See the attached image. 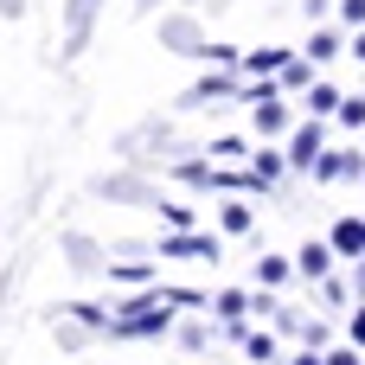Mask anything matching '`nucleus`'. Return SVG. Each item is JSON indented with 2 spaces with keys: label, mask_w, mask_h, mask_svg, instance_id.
I'll use <instances>...</instances> for the list:
<instances>
[{
  "label": "nucleus",
  "mask_w": 365,
  "mask_h": 365,
  "mask_svg": "<svg viewBox=\"0 0 365 365\" xmlns=\"http://www.w3.org/2000/svg\"><path fill=\"white\" fill-rule=\"evenodd\" d=\"M218 96H244V83H237L231 71H218V77H205V83L186 90V103H218Z\"/></svg>",
  "instance_id": "10"
},
{
  "label": "nucleus",
  "mask_w": 365,
  "mask_h": 365,
  "mask_svg": "<svg viewBox=\"0 0 365 365\" xmlns=\"http://www.w3.org/2000/svg\"><path fill=\"white\" fill-rule=\"evenodd\" d=\"M302 51H308L314 64H327V58H340V32H334V26H314V38H308Z\"/></svg>",
  "instance_id": "15"
},
{
  "label": "nucleus",
  "mask_w": 365,
  "mask_h": 365,
  "mask_svg": "<svg viewBox=\"0 0 365 365\" xmlns=\"http://www.w3.org/2000/svg\"><path fill=\"white\" fill-rule=\"evenodd\" d=\"M327 244H334V257H365V218H340Z\"/></svg>",
  "instance_id": "8"
},
{
  "label": "nucleus",
  "mask_w": 365,
  "mask_h": 365,
  "mask_svg": "<svg viewBox=\"0 0 365 365\" xmlns=\"http://www.w3.org/2000/svg\"><path fill=\"white\" fill-rule=\"evenodd\" d=\"M327 365H365V353H359V346H334V353H327Z\"/></svg>",
  "instance_id": "21"
},
{
  "label": "nucleus",
  "mask_w": 365,
  "mask_h": 365,
  "mask_svg": "<svg viewBox=\"0 0 365 365\" xmlns=\"http://www.w3.org/2000/svg\"><path fill=\"white\" fill-rule=\"evenodd\" d=\"M160 218H167L173 231H186V225H192V205H167V199H160Z\"/></svg>",
  "instance_id": "19"
},
{
  "label": "nucleus",
  "mask_w": 365,
  "mask_h": 365,
  "mask_svg": "<svg viewBox=\"0 0 365 365\" xmlns=\"http://www.w3.org/2000/svg\"><path fill=\"white\" fill-rule=\"evenodd\" d=\"M212 160H218V167H237V160H250V148H244L237 135H225V141H212Z\"/></svg>",
  "instance_id": "16"
},
{
  "label": "nucleus",
  "mask_w": 365,
  "mask_h": 365,
  "mask_svg": "<svg viewBox=\"0 0 365 365\" xmlns=\"http://www.w3.org/2000/svg\"><path fill=\"white\" fill-rule=\"evenodd\" d=\"M321 148H327V141H321V115H308L302 128H289V167L308 173V167L321 160Z\"/></svg>",
  "instance_id": "3"
},
{
  "label": "nucleus",
  "mask_w": 365,
  "mask_h": 365,
  "mask_svg": "<svg viewBox=\"0 0 365 365\" xmlns=\"http://www.w3.org/2000/svg\"><path fill=\"white\" fill-rule=\"evenodd\" d=\"M212 314H218V321H244V314H250V295H244V289H218V295H212Z\"/></svg>",
  "instance_id": "14"
},
{
  "label": "nucleus",
  "mask_w": 365,
  "mask_h": 365,
  "mask_svg": "<svg viewBox=\"0 0 365 365\" xmlns=\"http://www.w3.org/2000/svg\"><path fill=\"white\" fill-rule=\"evenodd\" d=\"M359 295H365V257H359Z\"/></svg>",
  "instance_id": "27"
},
{
  "label": "nucleus",
  "mask_w": 365,
  "mask_h": 365,
  "mask_svg": "<svg viewBox=\"0 0 365 365\" xmlns=\"http://www.w3.org/2000/svg\"><path fill=\"white\" fill-rule=\"evenodd\" d=\"M148 276H154L148 263H115V282H148Z\"/></svg>",
  "instance_id": "20"
},
{
  "label": "nucleus",
  "mask_w": 365,
  "mask_h": 365,
  "mask_svg": "<svg viewBox=\"0 0 365 365\" xmlns=\"http://www.w3.org/2000/svg\"><path fill=\"white\" fill-rule=\"evenodd\" d=\"M218 231H225V237H244V231H257V205H250L244 192H237V199H225V205H218Z\"/></svg>",
  "instance_id": "6"
},
{
  "label": "nucleus",
  "mask_w": 365,
  "mask_h": 365,
  "mask_svg": "<svg viewBox=\"0 0 365 365\" xmlns=\"http://www.w3.org/2000/svg\"><path fill=\"white\" fill-rule=\"evenodd\" d=\"M289 58H295L289 45H257V51H244V64H237V71H244V77H276Z\"/></svg>",
  "instance_id": "5"
},
{
  "label": "nucleus",
  "mask_w": 365,
  "mask_h": 365,
  "mask_svg": "<svg viewBox=\"0 0 365 365\" xmlns=\"http://www.w3.org/2000/svg\"><path fill=\"white\" fill-rule=\"evenodd\" d=\"M327 269H334V244H302V250H295V276L327 282Z\"/></svg>",
  "instance_id": "7"
},
{
  "label": "nucleus",
  "mask_w": 365,
  "mask_h": 365,
  "mask_svg": "<svg viewBox=\"0 0 365 365\" xmlns=\"http://www.w3.org/2000/svg\"><path fill=\"white\" fill-rule=\"evenodd\" d=\"M289 365H327V346H302V353H295Z\"/></svg>",
  "instance_id": "23"
},
{
  "label": "nucleus",
  "mask_w": 365,
  "mask_h": 365,
  "mask_svg": "<svg viewBox=\"0 0 365 365\" xmlns=\"http://www.w3.org/2000/svg\"><path fill=\"white\" fill-rule=\"evenodd\" d=\"M346 334H353V346H359V353H365V308H359V314H353V321H346Z\"/></svg>",
  "instance_id": "24"
},
{
  "label": "nucleus",
  "mask_w": 365,
  "mask_h": 365,
  "mask_svg": "<svg viewBox=\"0 0 365 365\" xmlns=\"http://www.w3.org/2000/svg\"><path fill=\"white\" fill-rule=\"evenodd\" d=\"M160 257H180V263H218V237L186 225V231H167L160 237Z\"/></svg>",
  "instance_id": "1"
},
{
  "label": "nucleus",
  "mask_w": 365,
  "mask_h": 365,
  "mask_svg": "<svg viewBox=\"0 0 365 365\" xmlns=\"http://www.w3.org/2000/svg\"><path fill=\"white\" fill-rule=\"evenodd\" d=\"M295 276V257H257V289H282Z\"/></svg>",
  "instance_id": "13"
},
{
  "label": "nucleus",
  "mask_w": 365,
  "mask_h": 365,
  "mask_svg": "<svg viewBox=\"0 0 365 365\" xmlns=\"http://www.w3.org/2000/svg\"><path fill=\"white\" fill-rule=\"evenodd\" d=\"M250 122H257V135H263V141H276V135H289V128H295V115H289V103H282V96L250 103Z\"/></svg>",
  "instance_id": "4"
},
{
  "label": "nucleus",
  "mask_w": 365,
  "mask_h": 365,
  "mask_svg": "<svg viewBox=\"0 0 365 365\" xmlns=\"http://www.w3.org/2000/svg\"><path fill=\"white\" fill-rule=\"evenodd\" d=\"M90 6H96V0H77V13H71V26H83V13H90Z\"/></svg>",
  "instance_id": "26"
},
{
  "label": "nucleus",
  "mask_w": 365,
  "mask_h": 365,
  "mask_svg": "<svg viewBox=\"0 0 365 365\" xmlns=\"http://www.w3.org/2000/svg\"><path fill=\"white\" fill-rule=\"evenodd\" d=\"M244 353L257 365H276V334H244Z\"/></svg>",
  "instance_id": "17"
},
{
  "label": "nucleus",
  "mask_w": 365,
  "mask_h": 365,
  "mask_svg": "<svg viewBox=\"0 0 365 365\" xmlns=\"http://www.w3.org/2000/svg\"><path fill=\"white\" fill-rule=\"evenodd\" d=\"M353 58L365 64V26H353Z\"/></svg>",
  "instance_id": "25"
},
{
  "label": "nucleus",
  "mask_w": 365,
  "mask_h": 365,
  "mask_svg": "<svg viewBox=\"0 0 365 365\" xmlns=\"http://www.w3.org/2000/svg\"><path fill=\"white\" fill-rule=\"evenodd\" d=\"M276 83H282V96H302L308 83H314V58L302 51V58H289L282 71H276Z\"/></svg>",
  "instance_id": "9"
},
{
  "label": "nucleus",
  "mask_w": 365,
  "mask_h": 365,
  "mask_svg": "<svg viewBox=\"0 0 365 365\" xmlns=\"http://www.w3.org/2000/svg\"><path fill=\"white\" fill-rule=\"evenodd\" d=\"M340 19L346 26H365V0H340Z\"/></svg>",
  "instance_id": "22"
},
{
  "label": "nucleus",
  "mask_w": 365,
  "mask_h": 365,
  "mask_svg": "<svg viewBox=\"0 0 365 365\" xmlns=\"http://www.w3.org/2000/svg\"><path fill=\"white\" fill-rule=\"evenodd\" d=\"M321 186H334V180H353V173H365V154H353V148H321V160L308 167Z\"/></svg>",
  "instance_id": "2"
},
{
  "label": "nucleus",
  "mask_w": 365,
  "mask_h": 365,
  "mask_svg": "<svg viewBox=\"0 0 365 365\" xmlns=\"http://www.w3.org/2000/svg\"><path fill=\"white\" fill-rule=\"evenodd\" d=\"M282 167H289V148H282V154H276V148H257V154H250V173H257L263 186H276Z\"/></svg>",
  "instance_id": "12"
},
{
  "label": "nucleus",
  "mask_w": 365,
  "mask_h": 365,
  "mask_svg": "<svg viewBox=\"0 0 365 365\" xmlns=\"http://www.w3.org/2000/svg\"><path fill=\"white\" fill-rule=\"evenodd\" d=\"M340 122L346 128H365V96H340Z\"/></svg>",
  "instance_id": "18"
},
{
  "label": "nucleus",
  "mask_w": 365,
  "mask_h": 365,
  "mask_svg": "<svg viewBox=\"0 0 365 365\" xmlns=\"http://www.w3.org/2000/svg\"><path fill=\"white\" fill-rule=\"evenodd\" d=\"M302 103H308V115H340V90H334V83H321V77L302 90Z\"/></svg>",
  "instance_id": "11"
}]
</instances>
